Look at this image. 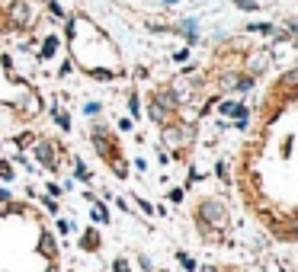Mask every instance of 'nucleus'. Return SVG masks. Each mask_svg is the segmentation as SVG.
<instances>
[{"instance_id": "obj_1", "label": "nucleus", "mask_w": 298, "mask_h": 272, "mask_svg": "<svg viewBox=\"0 0 298 272\" xmlns=\"http://www.w3.org/2000/svg\"><path fill=\"white\" fill-rule=\"evenodd\" d=\"M298 74L286 61L263 87L234 157V189L253 224L279 243L295 240Z\"/></svg>"}, {"instance_id": "obj_2", "label": "nucleus", "mask_w": 298, "mask_h": 272, "mask_svg": "<svg viewBox=\"0 0 298 272\" xmlns=\"http://www.w3.org/2000/svg\"><path fill=\"white\" fill-rule=\"evenodd\" d=\"M0 272H61V247L36 202L0 186Z\"/></svg>"}, {"instance_id": "obj_3", "label": "nucleus", "mask_w": 298, "mask_h": 272, "mask_svg": "<svg viewBox=\"0 0 298 272\" xmlns=\"http://www.w3.org/2000/svg\"><path fill=\"white\" fill-rule=\"evenodd\" d=\"M193 224L205 243H221L231 234V212H228V205L221 199L205 195V199H199L193 205Z\"/></svg>"}, {"instance_id": "obj_4", "label": "nucleus", "mask_w": 298, "mask_h": 272, "mask_svg": "<svg viewBox=\"0 0 298 272\" xmlns=\"http://www.w3.org/2000/svg\"><path fill=\"white\" fill-rule=\"evenodd\" d=\"M93 138V147H97V154L103 157V163L109 170H116V173L125 176L128 163H125V154H122V144H119V135H112L109 128H97V132L90 135Z\"/></svg>"}, {"instance_id": "obj_5", "label": "nucleus", "mask_w": 298, "mask_h": 272, "mask_svg": "<svg viewBox=\"0 0 298 272\" xmlns=\"http://www.w3.org/2000/svg\"><path fill=\"white\" fill-rule=\"evenodd\" d=\"M26 23H29L26 0H0V32H19Z\"/></svg>"}, {"instance_id": "obj_6", "label": "nucleus", "mask_w": 298, "mask_h": 272, "mask_svg": "<svg viewBox=\"0 0 298 272\" xmlns=\"http://www.w3.org/2000/svg\"><path fill=\"white\" fill-rule=\"evenodd\" d=\"M199 272H250V269L241 266V263H208V266H202Z\"/></svg>"}]
</instances>
